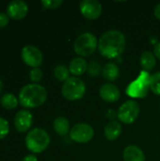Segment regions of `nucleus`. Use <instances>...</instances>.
<instances>
[{
	"label": "nucleus",
	"instance_id": "c756f323",
	"mask_svg": "<svg viewBox=\"0 0 160 161\" xmlns=\"http://www.w3.org/2000/svg\"><path fill=\"white\" fill-rule=\"evenodd\" d=\"M155 16L160 20V3L158 5H157L156 8H155Z\"/></svg>",
	"mask_w": 160,
	"mask_h": 161
},
{
	"label": "nucleus",
	"instance_id": "1a4fd4ad",
	"mask_svg": "<svg viewBox=\"0 0 160 161\" xmlns=\"http://www.w3.org/2000/svg\"><path fill=\"white\" fill-rule=\"evenodd\" d=\"M22 58L25 64L33 68L39 67L42 63V53L34 45H25L22 49Z\"/></svg>",
	"mask_w": 160,
	"mask_h": 161
},
{
	"label": "nucleus",
	"instance_id": "f3484780",
	"mask_svg": "<svg viewBox=\"0 0 160 161\" xmlns=\"http://www.w3.org/2000/svg\"><path fill=\"white\" fill-rule=\"evenodd\" d=\"M53 126H54L55 131L59 136H66L70 130L69 121L65 117H62V116H58L54 120Z\"/></svg>",
	"mask_w": 160,
	"mask_h": 161
},
{
	"label": "nucleus",
	"instance_id": "4468645a",
	"mask_svg": "<svg viewBox=\"0 0 160 161\" xmlns=\"http://www.w3.org/2000/svg\"><path fill=\"white\" fill-rule=\"evenodd\" d=\"M124 161H145L144 153L136 145H129L124 148L123 153Z\"/></svg>",
	"mask_w": 160,
	"mask_h": 161
},
{
	"label": "nucleus",
	"instance_id": "393cba45",
	"mask_svg": "<svg viewBox=\"0 0 160 161\" xmlns=\"http://www.w3.org/2000/svg\"><path fill=\"white\" fill-rule=\"evenodd\" d=\"M29 78L33 82H39L42 78V71L40 68H32L29 72Z\"/></svg>",
	"mask_w": 160,
	"mask_h": 161
},
{
	"label": "nucleus",
	"instance_id": "aec40b11",
	"mask_svg": "<svg viewBox=\"0 0 160 161\" xmlns=\"http://www.w3.org/2000/svg\"><path fill=\"white\" fill-rule=\"evenodd\" d=\"M0 103H1L3 108H5L7 109H12V108H15L18 106L19 99L14 94L8 92V93H5L1 97Z\"/></svg>",
	"mask_w": 160,
	"mask_h": 161
},
{
	"label": "nucleus",
	"instance_id": "9d476101",
	"mask_svg": "<svg viewBox=\"0 0 160 161\" xmlns=\"http://www.w3.org/2000/svg\"><path fill=\"white\" fill-rule=\"evenodd\" d=\"M82 15L90 20H95L102 13V5L97 0H83L79 5Z\"/></svg>",
	"mask_w": 160,
	"mask_h": 161
},
{
	"label": "nucleus",
	"instance_id": "9b49d317",
	"mask_svg": "<svg viewBox=\"0 0 160 161\" xmlns=\"http://www.w3.org/2000/svg\"><path fill=\"white\" fill-rule=\"evenodd\" d=\"M28 11V6L24 0H12L7 6V14L12 19H22Z\"/></svg>",
	"mask_w": 160,
	"mask_h": 161
},
{
	"label": "nucleus",
	"instance_id": "39448f33",
	"mask_svg": "<svg viewBox=\"0 0 160 161\" xmlns=\"http://www.w3.org/2000/svg\"><path fill=\"white\" fill-rule=\"evenodd\" d=\"M86 85L84 81L76 76L68 78L62 85L61 93L63 97L69 101H76L85 95Z\"/></svg>",
	"mask_w": 160,
	"mask_h": 161
},
{
	"label": "nucleus",
	"instance_id": "f03ea898",
	"mask_svg": "<svg viewBox=\"0 0 160 161\" xmlns=\"http://www.w3.org/2000/svg\"><path fill=\"white\" fill-rule=\"evenodd\" d=\"M47 98V92L44 87L40 84L25 85L19 92L20 104L28 108H34L41 106Z\"/></svg>",
	"mask_w": 160,
	"mask_h": 161
},
{
	"label": "nucleus",
	"instance_id": "cd10ccee",
	"mask_svg": "<svg viewBox=\"0 0 160 161\" xmlns=\"http://www.w3.org/2000/svg\"><path fill=\"white\" fill-rule=\"evenodd\" d=\"M154 54H155V56H156L157 58H159L160 59V42H157V43L155 45Z\"/></svg>",
	"mask_w": 160,
	"mask_h": 161
},
{
	"label": "nucleus",
	"instance_id": "0eeeda50",
	"mask_svg": "<svg viewBox=\"0 0 160 161\" xmlns=\"http://www.w3.org/2000/svg\"><path fill=\"white\" fill-rule=\"evenodd\" d=\"M141 108L139 103L135 100H128L119 108L117 116L122 123L125 125H131L137 120Z\"/></svg>",
	"mask_w": 160,
	"mask_h": 161
},
{
	"label": "nucleus",
	"instance_id": "bb28decb",
	"mask_svg": "<svg viewBox=\"0 0 160 161\" xmlns=\"http://www.w3.org/2000/svg\"><path fill=\"white\" fill-rule=\"evenodd\" d=\"M8 24V15L3 11H0V28L6 26Z\"/></svg>",
	"mask_w": 160,
	"mask_h": 161
},
{
	"label": "nucleus",
	"instance_id": "412c9836",
	"mask_svg": "<svg viewBox=\"0 0 160 161\" xmlns=\"http://www.w3.org/2000/svg\"><path fill=\"white\" fill-rule=\"evenodd\" d=\"M69 74H70L69 68L67 66L63 65V64L57 65L55 67V69H54V75L59 81H64L65 82L68 78H70Z\"/></svg>",
	"mask_w": 160,
	"mask_h": 161
},
{
	"label": "nucleus",
	"instance_id": "6ab92c4d",
	"mask_svg": "<svg viewBox=\"0 0 160 161\" xmlns=\"http://www.w3.org/2000/svg\"><path fill=\"white\" fill-rule=\"evenodd\" d=\"M156 57L150 51H144L141 56V65L144 71H150L156 66Z\"/></svg>",
	"mask_w": 160,
	"mask_h": 161
},
{
	"label": "nucleus",
	"instance_id": "f257e3e1",
	"mask_svg": "<svg viewBox=\"0 0 160 161\" xmlns=\"http://www.w3.org/2000/svg\"><path fill=\"white\" fill-rule=\"evenodd\" d=\"M125 36L117 29H111L104 33L98 42L100 54L107 58H118L125 48Z\"/></svg>",
	"mask_w": 160,
	"mask_h": 161
},
{
	"label": "nucleus",
	"instance_id": "dca6fc26",
	"mask_svg": "<svg viewBox=\"0 0 160 161\" xmlns=\"http://www.w3.org/2000/svg\"><path fill=\"white\" fill-rule=\"evenodd\" d=\"M87 70H88V63L81 57L73 58L69 64V71L74 75H81Z\"/></svg>",
	"mask_w": 160,
	"mask_h": 161
},
{
	"label": "nucleus",
	"instance_id": "6e6552de",
	"mask_svg": "<svg viewBox=\"0 0 160 161\" xmlns=\"http://www.w3.org/2000/svg\"><path fill=\"white\" fill-rule=\"evenodd\" d=\"M94 136L93 128L84 123L74 125L70 130V138L77 143H87Z\"/></svg>",
	"mask_w": 160,
	"mask_h": 161
},
{
	"label": "nucleus",
	"instance_id": "f8f14e48",
	"mask_svg": "<svg viewBox=\"0 0 160 161\" xmlns=\"http://www.w3.org/2000/svg\"><path fill=\"white\" fill-rule=\"evenodd\" d=\"M100 97L108 103H114L120 99L121 92L117 86L111 83H106L101 86L99 90Z\"/></svg>",
	"mask_w": 160,
	"mask_h": 161
},
{
	"label": "nucleus",
	"instance_id": "b1692460",
	"mask_svg": "<svg viewBox=\"0 0 160 161\" xmlns=\"http://www.w3.org/2000/svg\"><path fill=\"white\" fill-rule=\"evenodd\" d=\"M88 74L91 76H97L100 72H101V67L100 65L95 62V61H91L89 65H88Z\"/></svg>",
	"mask_w": 160,
	"mask_h": 161
},
{
	"label": "nucleus",
	"instance_id": "a211bd4d",
	"mask_svg": "<svg viewBox=\"0 0 160 161\" xmlns=\"http://www.w3.org/2000/svg\"><path fill=\"white\" fill-rule=\"evenodd\" d=\"M103 75L108 81H115L120 75V69L117 64L113 62H108L105 65L103 69Z\"/></svg>",
	"mask_w": 160,
	"mask_h": 161
},
{
	"label": "nucleus",
	"instance_id": "2eb2a0df",
	"mask_svg": "<svg viewBox=\"0 0 160 161\" xmlns=\"http://www.w3.org/2000/svg\"><path fill=\"white\" fill-rule=\"evenodd\" d=\"M104 134L107 140L115 141L122 134V125L117 121H110L104 129Z\"/></svg>",
	"mask_w": 160,
	"mask_h": 161
},
{
	"label": "nucleus",
	"instance_id": "7c9ffc66",
	"mask_svg": "<svg viewBox=\"0 0 160 161\" xmlns=\"http://www.w3.org/2000/svg\"><path fill=\"white\" fill-rule=\"evenodd\" d=\"M2 87H3V84H2V80L0 78V93H1V91H2Z\"/></svg>",
	"mask_w": 160,
	"mask_h": 161
},
{
	"label": "nucleus",
	"instance_id": "423d86ee",
	"mask_svg": "<svg viewBox=\"0 0 160 161\" xmlns=\"http://www.w3.org/2000/svg\"><path fill=\"white\" fill-rule=\"evenodd\" d=\"M98 47V40L95 35L86 32L79 35L74 42V51L80 57H88L94 53Z\"/></svg>",
	"mask_w": 160,
	"mask_h": 161
},
{
	"label": "nucleus",
	"instance_id": "c85d7f7f",
	"mask_svg": "<svg viewBox=\"0 0 160 161\" xmlns=\"http://www.w3.org/2000/svg\"><path fill=\"white\" fill-rule=\"evenodd\" d=\"M22 161H38V159L34 155H27L23 158Z\"/></svg>",
	"mask_w": 160,
	"mask_h": 161
},
{
	"label": "nucleus",
	"instance_id": "5701e85b",
	"mask_svg": "<svg viewBox=\"0 0 160 161\" xmlns=\"http://www.w3.org/2000/svg\"><path fill=\"white\" fill-rule=\"evenodd\" d=\"M9 131V125L8 122L3 118L0 117V139H4Z\"/></svg>",
	"mask_w": 160,
	"mask_h": 161
},
{
	"label": "nucleus",
	"instance_id": "7ed1b4c3",
	"mask_svg": "<svg viewBox=\"0 0 160 161\" xmlns=\"http://www.w3.org/2000/svg\"><path fill=\"white\" fill-rule=\"evenodd\" d=\"M50 143L48 133L42 128H34L30 130L25 137V145L33 153L44 151Z\"/></svg>",
	"mask_w": 160,
	"mask_h": 161
},
{
	"label": "nucleus",
	"instance_id": "20e7f679",
	"mask_svg": "<svg viewBox=\"0 0 160 161\" xmlns=\"http://www.w3.org/2000/svg\"><path fill=\"white\" fill-rule=\"evenodd\" d=\"M150 79L151 75L142 70L140 75L127 86L126 94L131 98H145L150 89Z\"/></svg>",
	"mask_w": 160,
	"mask_h": 161
},
{
	"label": "nucleus",
	"instance_id": "a878e982",
	"mask_svg": "<svg viewBox=\"0 0 160 161\" xmlns=\"http://www.w3.org/2000/svg\"><path fill=\"white\" fill-rule=\"evenodd\" d=\"M61 4H62V0H42L41 1V5L45 8H50V9L57 8Z\"/></svg>",
	"mask_w": 160,
	"mask_h": 161
},
{
	"label": "nucleus",
	"instance_id": "ddd939ff",
	"mask_svg": "<svg viewBox=\"0 0 160 161\" xmlns=\"http://www.w3.org/2000/svg\"><path fill=\"white\" fill-rule=\"evenodd\" d=\"M32 121H33L32 114L26 109H22L19 110L14 117V125L18 131L25 132L30 128L32 125Z\"/></svg>",
	"mask_w": 160,
	"mask_h": 161
},
{
	"label": "nucleus",
	"instance_id": "4be33fe9",
	"mask_svg": "<svg viewBox=\"0 0 160 161\" xmlns=\"http://www.w3.org/2000/svg\"><path fill=\"white\" fill-rule=\"evenodd\" d=\"M150 89L155 94L160 95V72H157L151 75Z\"/></svg>",
	"mask_w": 160,
	"mask_h": 161
}]
</instances>
